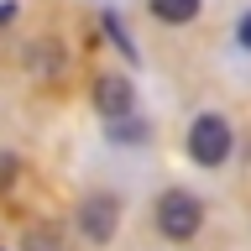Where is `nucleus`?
Here are the masks:
<instances>
[{
  "instance_id": "obj_7",
  "label": "nucleus",
  "mask_w": 251,
  "mask_h": 251,
  "mask_svg": "<svg viewBox=\"0 0 251 251\" xmlns=\"http://www.w3.org/2000/svg\"><path fill=\"white\" fill-rule=\"evenodd\" d=\"M105 31L115 37V47H121V52H131V58H136V47H131V37H126V26L115 21V16H105Z\"/></svg>"
},
{
  "instance_id": "obj_8",
  "label": "nucleus",
  "mask_w": 251,
  "mask_h": 251,
  "mask_svg": "<svg viewBox=\"0 0 251 251\" xmlns=\"http://www.w3.org/2000/svg\"><path fill=\"white\" fill-rule=\"evenodd\" d=\"M241 47H246V52H251V11L241 16Z\"/></svg>"
},
{
  "instance_id": "obj_4",
  "label": "nucleus",
  "mask_w": 251,
  "mask_h": 251,
  "mask_svg": "<svg viewBox=\"0 0 251 251\" xmlns=\"http://www.w3.org/2000/svg\"><path fill=\"white\" fill-rule=\"evenodd\" d=\"M115 220H121V204H115V194H89V199H84V209H78V225H84V235H89V241H100V246L115 235Z\"/></svg>"
},
{
  "instance_id": "obj_2",
  "label": "nucleus",
  "mask_w": 251,
  "mask_h": 251,
  "mask_svg": "<svg viewBox=\"0 0 251 251\" xmlns=\"http://www.w3.org/2000/svg\"><path fill=\"white\" fill-rule=\"evenodd\" d=\"M199 225H204V209H199V199L188 188H168L157 199V230L168 235V241H188Z\"/></svg>"
},
{
  "instance_id": "obj_5",
  "label": "nucleus",
  "mask_w": 251,
  "mask_h": 251,
  "mask_svg": "<svg viewBox=\"0 0 251 251\" xmlns=\"http://www.w3.org/2000/svg\"><path fill=\"white\" fill-rule=\"evenodd\" d=\"M152 16L168 21V26H183V21L199 16V0H152Z\"/></svg>"
},
{
  "instance_id": "obj_3",
  "label": "nucleus",
  "mask_w": 251,
  "mask_h": 251,
  "mask_svg": "<svg viewBox=\"0 0 251 251\" xmlns=\"http://www.w3.org/2000/svg\"><path fill=\"white\" fill-rule=\"evenodd\" d=\"M131 105H136L131 78H121V74H100V84H94V110H100L105 121H126V115H131Z\"/></svg>"
},
{
  "instance_id": "obj_6",
  "label": "nucleus",
  "mask_w": 251,
  "mask_h": 251,
  "mask_svg": "<svg viewBox=\"0 0 251 251\" xmlns=\"http://www.w3.org/2000/svg\"><path fill=\"white\" fill-rule=\"evenodd\" d=\"M26 251H63V235L52 230V225H47V230H42V225H37V230L26 235Z\"/></svg>"
},
{
  "instance_id": "obj_1",
  "label": "nucleus",
  "mask_w": 251,
  "mask_h": 251,
  "mask_svg": "<svg viewBox=\"0 0 251 251\" xmlns=\"http://www.w3.org/2000/svg\"><path fill=\"white\" fill-rule=\"evenodd\" d=\"M235 136H230V121L225 115H199V121L188 126V157L199 162V168H225V157H230Z\"/></svg>"
}]
</instances>
